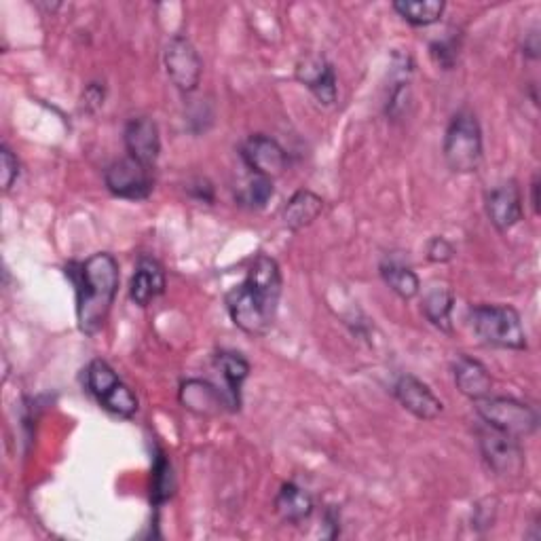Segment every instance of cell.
Here are the masks:
<instances>
[{
    "instance_id": "9a60e30c",
    "label": "cell",
    "mask_w": 541,
    "mask_h": 541,
    "mask_svg": "<svg viewBox=\"0 0 541 541\" xmlns=\"http://www.w3.org/2000/svg\"><path fill=\"white\" fill-rule=\"evenodd\" d=\"M165 292V271L157 263L155 258L142 256L138 260L136 273L132 277V284H129V294H132V301L140 307L151 305L157 296Z\"/></svg>"
},
{
    "instance_id": "603a6c76",
    "label": "cell",
    "mask_w": 541,
    "mask_h": 541,
    "mask_svg": "<svg viewBox=\"0 0 541 541\" xmlns=\"http://www.w3.org/2000/svg\"><path fill=\"white\" fill-rule=\"evenodd\" d=\"M394 9L410 26L425 28L440 22L446 5L442 0H396Z\"/></svg>"
},
{
    "instance_id": "cb8c5ba5",
    "label": "cell",
    "mask_w": 541,
    "mask_h": 541,
    "mask_svg": "<svg viewBox=\"0 0 541 541\" xmlns=\"http://www.w3.org/2000/svg\"><path fill=\"white\" fill-rule=\"evenodd\" d=\"M271 197H273V180L254 172H250L246 182L241 184L235 193L237 203L246 205L250 210H263Z\"/></svg>"
},
{
    "instance_id": "836d02e7",
    "label": "cell",
    "mask_w": 541,
    "mask_h": 541,
    "mask_svg": "<svg viewBox=\"0 0 541 541\" xmlns=\"http://www.w3.org/2000/svg\"><path fill=\"white\" fill-rule=\"evenodd\" d=\"M531 205H533V212L539 214V210H541V205H539V176H535L533 182H531Z\"/></svg>"
},
{
    "instance_id": "d6a6232c",
    "label": "cell",
    "mask_w": 541,
    "mask_h": 541,
    "mask_svg": "<svg viewBox=\"0 0 541 541\" xmlns=\"http://www.w3.org/2000/svg\"><path fill=\"white\" fill-rule=\"evenodd\" d=\"M522 53H525L527 58H531V60L539 58V34L535 30L531 34H527V41H525V47H522Z\"/></svg>"
},
{
    "instance_id": "2e32d148",
    "label": "cell",
    "mask_w": 541,
    "mask_h": 541,
    "mask_svg": "<svg viewBox=\"0 0 541 541\" xmlns=\"http://www.w3.org/2000/svg\"><path fill=\"white\" fill-rule=\"evenodd\" d=\"M453 370H455V385L465 398L476 402V400L491 396L493 379H491L489 368L482 362L470 356H459Z\"/></svg>"
},
{
    "instance_id": "1f68e13d",
    "label": "cell",
    "mask_w": 541,
    "mask_h": 541,
    "mask_svg": "<svg viewBox=\"0 0 541 541\" xmlns=\"http://www.w3.org/2000/svg\"><path fill=\"white\" fill-rule=\"evenodd\" d=\"M191 195L203 203H212L214 201V189L208 180H199L197 186H191Z\"/></svg>"
},
{
    "instance_id": "30bf717a",
    "label": "cell",
    "mask_w": 541,
    "mask_h": 541,
    "mask_svg": "<svg viewBox=\"0 0 541 541\" xmlns=\"http://www.w3.org/2000/svg\"><path fill=\"white\" fill-rule=\"evenodd\" d=\"M239 155L250 172L267 176L271 180L282 176L288 167V153L284 151V146L265 134L250 136L241 144Z\"/></svg>"
},
{
    "instance_id": "5bb4252c",
    "label": "cell",
    "mask_w": 541,
    "mask_h": 541,
    "mask_svg": "<svg viewBox=\"0 0 541 541\" xmlns=\"http://www.w3.org/2000/svg\"><path fill=\"white\" fill-rule=\"evenodd\" d=\"M394 394L410 415L423 421H434L444 410L440 398L429 389L427 383H423L415 375H402L394 387Z\"/></svg>"
},
{
    "instance_id": "5b68a950",
    "label": "cell",
    "mask_w": 541,
    "mask_h": 541,
    "mask_svg": "<svg viewBox=\"0 0 541 541\" xmlns=\"http://www.w3.org/2000/svg\"><path fill=\"white\" fill-rule=\"evenodd\" d=\"M476 413L484 421L501 434H508L512 438H527L537 432L539 415L537 410L525 402H518L514 398H482L476 400Z\"/></svg>"
},
{
    "instance_id": "ba28073f",
    "label": "cell",
    "mask_w": 541,
    "mask_h": 541,
    "mask_svg": "<svg viewBox=\"0 0 541 541\" xmlns=\"http://www.w3.org/2000/svg\"><path fill=\"white\" fill-rule=\"evenodd\" d=\"M106 189L115 197L140 201L153 193V174L151 167L138 163L132 157L110 163L104 172Z\"/></svg>"
},
{
    "instance_id": "4316f807",
    "label": "cell",
    "mask_w": 541,
    "mask_h": 541,
    "mask_svg": "<svg viewBox=\"0 0 541 541\" xmlns=\"http://www.w3.org/2000/svg\"><path fill=\"white\" fill-rule=\"evenodd\" d=\"M455 254H457L455 246L446 237L429 239V244H427V260H429V263H436V265L451 263V260L455 258Z\"/></svg>"
},
{
    "instance_id": "f546056e",
    "label": "cell",
    "mask_w": 541,
    "mask_h": 541,
    "mask_svg": "<svg viewBox=\"0 0 541 541\" xmlns=\"http://www.w3.org/2000/svg\"><path fill=\"white\" fill-rule=\"evenodd\" d=\"M83 104L87 110H96L104 104V87H100L98 83H91L83 96Z\"/></svg>"
},
{
    "instance_id": "8fae6325",
    "label": "cell",
    "mask_w": 541,
    "mask_h": 541,
    "mask_svg": "<svg viewBox=\"0 0 541 541\" xmlns=\"http://www.w3.org/2000/svg\"><path fill=\"white\" fill-rule=\"evenodd\" d=\"M296 79L301 81L317 102L324 106H332L339 96L337 72L324 55H307L296 64Z\"/></svg>"
},
{
    "instance_id": "7402d4cb",
    "label": "cell",
    "mask_w": 541,
    "mask_h": 541,
    "mask_svg": "<svg viewBox=\"0 0 541 541\" xmlns=\"http://www.w3.org/2000/svg\"><path fill=\"white\" fill-rule=\"evenodd\" d=\"M453 307H455V294L446 286L432 288L423 298V313L427 317V322H432L442 332H453V322H451Z\"/></svg>"
},
{
    "instance_id": "4fadbf2b",
    "label": "cell",
    "mask_w": 541,
    "mask_h": 541,
    "mask_svg": "<svg viewBox=\"0 0 541 541\" xmlns=\"http://www.w3.org/2000/svg\"><path fill=\"white\" fill-rule=\"evenodd\" d=\"M123 142L127 153L138 163L153 167L161 153V136L159 127L151 117H134L129 119L123 129Z\"/></svg>"
},
{
    "instance_id": "6da1fadb",
    "label": "cell",
    "mask_w": 541,
    "mask_h": 541,
    "mask_svg": "<svg viewBox=\"0 0 541 541\" xmlns=\"http://www.w3.org/2000/svg\"><path fill=\"white\" fill-rule=\"evenodd\" d=\"M282 286V271L277 260L258 254L244 284L235 286L227 294V309L233 324L252 337H265L275 322Z\"/></svg>"
},
{
    "instance_id": "83f0119b",
    "label": "cell",
    "mask_w": 541,
    "mask_h": 541,
    "mask_svg": "<svg viewBox=\"0 0 541 541\" xmlns=\"http://www.w3.org/2000/svg\"><path fill=\"white\" fill-rule=\"evenodd\" d=\"M0 163H3V191H11V186L20 178V161L7 144L0 148Z\"/></svg>"
},
{
    "instance_id": "44dd1931",
    "label": "cell",
    "mask_w": 541,
    "mask_h": 541,
    "mask_svg": "<svg viewBox=\"0 0 541 541\" xmlns=\"http://www.w3.org/2000/svg\"><path fill=\"white\" fill-rule=\"evenodd\" d=\"M381 277L387 288L398 294L402 301H413V298L421 292V282L417 273L410 267L402 265L400 260L389 258L385 263H381Z\"/></svg>"
},
{
    "instance_id": "484cf974",
    "label": "cell",
    "mask_w": 541,
    "mask_h": 541,
    "mask_svg": "<svg viewBox=\"0 0 541 541\" xmlns=\"http://www.w3.org/2000/svg\"><path fill=\"white\" fill-rule=\"evenodd\" d=\"M429 55L432 60L442 68V70H451L457 60H459V43L449 36V39H440L429 45Z\"/></svg>"
},
{
    "instance_id": "d4e9b609",
    "label": "cell",
    "mask_w": 541,
    "mask_h": 541,
    "mask_svg": "<svg viewBox=\"0 0 541 541\" xmlns=\"http://www.w3.org/2000/svg\"><path fill=\"white\" fill-rule=\"evenodd\" d=\"M176 489L174 470L172 463L163 453L157 455L153 465V478H151V501L155 506H163L165 501H170Z\"/></svg>"
},
{
    "instance_id": "52a82bcc",
    "label": "cell",
    "mask_w": 541,
    "mask_h": 541,
    "mask_svg": "<svg viewBox=\"0 0 541 541\" xmlns=\"http://www.w3.org/2000/svg\"><path fill=\"white\" fill-rule=\"evenodd\" d=\"M478 444L484 461L497 476L516 478L525 470V451H522L518 438L484 425L478 429Z\"/></svg>"
},
{
    "instance_id": "d6986e66",
    "label": "cell",
    "mask_w": 541,
    "mask_h": 541,
    "mask_svg": "<svg viewBox=\"0 0 541 541\" xmlns=\"http://www.w3.org/2000/svg\"><path fill=\"white\" fill-rule=\"evenodd\" d=\"M180 400L186 408L195 410V413L199 415H210L212 410H220L222 406L231 408L225 391H220L208 381H197V379L182 383Z\"/></svg>"
},
{
    "instance_id": "3957f363",
    "label": "cell",
    "mask_w": 541,
    "mask_h": 541,
    "mask_svg": "<svg viewBox=\"0 0 541 541\" xmlns=\"http://www.w3.org/2000/svg\"><path fill=\"white\" fill-rule=\"evenodd\" d=\"M470 324L476 337L499 349H527V332L520 313L510 305H476L470 311Z\"/></svg>"
},
{
    "instance_id": "7a4b0ae2",
    "label": "cell",
    "mask_w": 541,
    "mask_h": 541,
    "mask_svg": "<svg viewBox=\"0 0 541 541\" xmlns=\"http://www.w3.org/2000/svg\"><path fill=\"white\" fill-rule=\"evenodd\" d=\"M77 286V322L83 334L93 337L106 322L119 292V263L113 254L98 252L70 271Z\"/></svg>"
},
{
    "instance_id": "e0dca14e",
    "label": "cell",
    "mask_w": 541,
    "mask_h": 541,
    "mask_svg": "<svg viewBox=\"0 0 541 541\" xmlns=\"http://www.w3.org/2000/svg\"><path fill=\"white\" fill-rule=\"evenodd\" d=\"M324 212V199L313 191H296L282 210V220L290 231H301L320 218Z\"/></svg>"
},
{
    "instance_id": "277c9868",
    "label": "cell",
    "mask_w": 541,
    "mask_h": 541,
    "mask_svg": "<svg viewBox=\"0 0 541 541\" xmlns=\"http://www.w3.org/2000/svg\"><path fill=\"white\" fill-rule=\"evenodd\" d=\"M442 153L455 174H472L482 163V129L472 110L463 108L444 134Z\"/></svg>"
},
{
    "instance_id": "7c38bea8",
    "label": "cell",
    "mask_w": 541,
    "mask_h": 541,
    "mask_svg": "<svg viewBox=\"0 0 541 541\" xmlns=\"http://www.w3.org/2000/svg\"><path fill=\"white\" fill-rule=\"evenodd\" d=\"M484 208H487V216L497 231L506 233L512 227H516L522 220V216H525V208H522V193L516 180L503 182L495 186L493 191H489L487 199H484Z\"/></svg>"
},
{
    "instance_id": "ffe728a7",
    "label": "cell",
    "mask_w": 541,
    "mask_h": 541,
    "mask_svg": "<svg viewBox=\"0 0 541 541\" xmlns=\"http://www.w3.org/2000/svg\"><path fill=\"white\" fill-rule=\"evenodd\" d=\"M216 366L225 379V394L229 398L231 410H239L241 404V385L250 377V362L235 351H220L216 356Z\"/></svg>"
},
{
    "instance_id": "8992f818",
    "label": "cell",
    "mask_w": 541,
    "mask_h": 541,
    "mask_svg": "<svg viewBox=\"0 0 541 541\" xmlns=\"http://www.w3.org/2000/svg\"><path fill=\"white\" fill-rule=\"evenodd\" d=\"M85 383L87 389L91 391V396L113 415L129 419L138 413L136 394L119 379V375L110 368L108 362L93 360L87 366Z\"/></svg>"
},
{
    "instance_id": "f1b7e54d",
    "label": "cell",
    "mask_w": 541,
    "mask_h": 541,
    "mask_svg": "<svg viewBox=\"0 0 541 541\" xmlns=\"http://www.w3.org/2000/svg\"><path fill=\"white\" fill-rule=\"evenodd\" d=\"M484 503H487V508L482 506V503H478L476 510H474V525L476 527H484V529H489L493 527V520H495V499H484Z\"/></svg>"
},
{
    "instance_id": "4dcf8cb0",
    "label": "cell",
    "mask_w": 541,
    "mask_h": 541,
    "mask_svg": "<svg viewBox=\"0 0 541 541\" xmlns=\"http://www.w3.org/2000/svg\"><path fill=\"white\" fill-rule=\"evenodd\" d=\"M324 527L330 529V531L326 533L328 539L339 537V533H341V516H339V510L334 508V506H330V508L326 510V514H324Z\"/></svg>"
},
{
    "instance_id": "9c48e42d",
    "label": "cell",
    "mask_w": 541,
    "mask_h": 541,
    "mask_svg": "<svg viewBox=\"0 0 541 541\" xmlns=\"http://www.w3.org/2000/svg\"><path fill=\"white\" fill-rule=\"evenodd\" d=\"M163 62H165L167 77H170V81L180 91L191 93L199 87L203 62L199 58L195 45L189 39H184V36H174V39L165 47Z\"/></svg>"
},
{
    "instance_id": "ac0fdd59",
    "label": "cell",
    "mask_w": 541,
    "mask_h": 541,
    "mask_svg": "<svg viewBox=\"0 0 541 541\" xmlns=\"http://www.w3.org/2000/svg\"><path fill=\"white\" fill-rule=\"evenodd\" d=\"M275 512L288 525H301L313 514V499L298 484L286 482L275 495Z\"/></svg>"
}]
</instances>
